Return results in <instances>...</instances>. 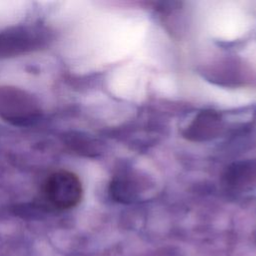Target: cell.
Returning <instances> with one entry per match:
<instances>
[{
  "mask_svg": "<svg viewBox=\"0 0 256 256\" xmlns=\"http://www.w3.org/2000/svg\"><path fill=\"white\" fill-rule=\"evenodd\" d=\"M42 195L52 208L66 210L76 206L82 197V185L74 173L59 170L47 177L43 184Z\"/></svg>",
  "mask_w": 256,
  "mask_h": 256,
  "instance_id": "6da1fadb",
  "label": "cell"
},
{
  "mask_svg": "<svg viewBox=\"0 0 256 256\" xmlns=\"http://www.w3.org/2000/svg\"><path fill=\"white\" fill-rule=\"evenodd\" d=\"M36 101L26 92L14 87H0V117L15 125L26 126L38 119Z\"/></svg>",
  "mask_w": 256,
  "mask_h": 256,
  "instance_id": "7a4b0ae2",
  "label": "cell"
}]
</instances>
